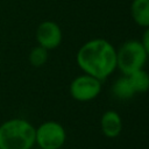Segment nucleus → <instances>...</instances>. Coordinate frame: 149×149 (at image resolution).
Segmentation results:
<instances>
[{"instance_id": "9", "label": "nucleus", "mask_w": 149, "mask_h": 149, "mask_svg": "<svg viewBox=\"0 0 149 149\" xmlns=\"http://www.w3.org/2000/svg\"><path fill=\"white\" fill-rule=\"evenodd\" d=\"M112 92H113L114 97L120 100H128V99L133 98L134 94H136L130 84L128 76H126V74H123L122 77H119L113 83Z\"/></svg>"}, {"instance_id": "6", "label": "nucleus", "mask_w": 149, "mask_h": 149, "mask_svg": "<svg viewBox=\"0 0 149 149\" xmlns=\"http://www.w3.org/2000/svg\"><path fill=\"white\" fill-rule=\"evenodd\" d=\"M63 40V33L61 27L55 21H43L36 29V41L38 45L47 50L56 49Z\"/></svg>"}, {"instance_id": "10", "label": "nucleus", "mask_w": 149, "mask_h": 149, "mask_svg": "<svg viewBox=\"0 0 149 149\" xmlns=\"http://www.w3.org/2000/svg\"><path fill=\"white\" fill-rule=\"evenodd\" d=\"M135 93H144L149 90V73L143 69L127 74Z\"/></svg>"}, {"instance_id": "3", "label": "nucleus", "mask_w": 149, "mask_h": 149, "mask_svg": "<svg viewBox=\"0 0 149 149\" xmlns=\"http://www.w3.org/2000/svg\"><path fill=\"white\" fill-rule=\"evenodd\" d=\"M147 59L148 55L139 40H128L116 50V68L126 76L143 69Z\"/></svg>"}, {"instance_id": "12", "label": "nucleus", "mask_w": 149, "mask_h": 149, "mask_svg": "<svg viewBox=\"0 0 149 149\" xmlns=\"http://www.w3.org/2000/svg\"><path fill=\"white\" fill-rule=\"evenodd\" d=\"M140 42H141V44H142V47H143L146 54H147L148 57H149V27L146 28V30H144V33H143L142 38H141Z\"/></svg>"}, {"instance_id": "4", "label": "nucleus", "mask_w": 149, "mask_h": 149, "mask_svg": "<svg viewBox=\"0 0 149 149\" xmlns=\"http://www.w3.org/2000/svg\"><path fill=\"white\" fill-rule=\"evenodd\" d=\"M65 141V128L57 121H45L35 127V144L40 149H61Z\"/></svg>"}, {"instance_id": "11", "label": "nucleus", "mask_w": 149, "mask_h": 149, "mask_svg": "<svg viewBox=\"0 0 149 149\" xmlns=\"http://www.w3.org/2000/svg\"><path fill=\"white\" fill-rule=\"evenodd\" d=\"M48 51L49 50H47L45 48H43L41 45H37V47L33 48L29 52V56H28L29 63L33 66H36V68L44 65L48 61V57H49Z\"/></svg>"}, {"instance_id": "5", "label": "nucleus", "mask_w": 149, "mask_h": 149, "mask_svg": "<svg viewBox=\"0 0 149 149\" xmlns=\"http://www.w3.org/2000/svg\"><path fill=\"white\" fill-rule=\"evenodd\" d=\"M101 83L102 81L98 78L87 73H83L71 81L69 91L74 100L86 102L95 99L100 94Z\"/></svg>"}, {"instance_id": "2", "label": "nucleus", "mask_w": 149, "mask_h": 149, "mask_svg": "<svg viewBox=\"0 0 149 149\" xmlns=\"http://www.w3.org/2000/svg\"><path fill=\"white\" fill-rule=\"evenodd\" d=\"M35 146V127L22 118H13L0 125V149H31Z\"/></svg>"}, {"instance_id": "1", "label": "nucleus", "mask_w": 149, "mask_h": 149, "mask_svg": "<svg viewBox=\"0 0 149 149\" xmlns=\"http://www.w3.org/2000/svg\"><path fill=\"white\" fill-rule=\"evenodd\" d=\"M76 61L84 73L104 81L116 69V49L105 38H92L78 49Z\"/></svg>"}, {"instance_id": "7", "label": "nucleus", "mask_w": 149, "mask_h": 149, "mask_svg": "<svg viewBox=\"0 0 149 149\" xmlns=\"http://www.w3.org/2000/svg\"><path fill=\"white\" fill-rule=\"evenodd\" d=\"M100 128L106 137L114 139L119 136L122 130V120L120 114L115 111L105 112L100 119Z\"/></svg>"}, {"instance_id": "8", "label": "nucleus", "mask_w": 149, "mask_h": 149, "mask_svg": "<svg viewBox=\"0 0 149 149\" xmlns=\"http://www.w3.org/2000/svg\"><path fill=\"white\" fill-rule=\"evenodd\" d=\"M130 14L134 22L140 26L149 27V0H133L130 5Z\"/></svg>"}]
</instances>
